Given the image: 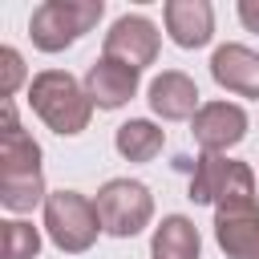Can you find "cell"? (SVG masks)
Instances as JSON below:
<instances>
[{
    "instance_id": "obj_1",
    "label": "cell",
    "mask_w": 259,
    "mask_h": 259,
    "mask_svg": "<svg viewBox=\"0 0 259 259\" xmlns=\"http://www.w3.org/2000/svg\"><path fill=\"white\" fill-rule=\"evenodd\" d=\"M214 239L227 259H259V202L247 162L227 166V182L214 198Z\"/></svg>"
},
{
    "instance_id": "obj_2",
    "label": "cell",
    "mask_w": 259,
    "mask_h": 259,
    "mask_svg": "<svg viewBox=\"0 0 259 259\" xmlns=\"http://www.w3.org/2000/svg\"><path fill=\"white\" fill-rule=\"evenodd\" d=\"M28 105H32L36 117H40L53 134H61V138L81 134V130L89 125V117H93V97H89V89H85L73 73H65V69H45V73H36L32 85H28Z\"/></svg>"
},
{
    "instance_id": "obj_3",
    "label": "cell",
    "mask_w": 259,
    "mask_h": 259,
    "mask_svg": "<svg viewBox=\"0 0 259 259\" xmlns=\"http://www.w3.org/2000/svg\"><path fill=\"white\" fill-rule=\"evenodd\" d=\"M101 12H105L101 0H45L40 8H32L28 36L40 53H61L73 40H81L101 20Z\"/></svg>"
},
{
    "instance_id": "obj_4",
    "label": "cell",
    "mask_w": 259,
    "mask_h": 259,
    "mask_svg": "<svg viewBox=\"0 0 259 259\" xmlns=\"http://www.w3.org/2000/svg\"><path fill=\"white\" fill-rule=\"evenodd\" d=\"M45 231L49 239L65 251V255H81L93 247L97 231H101V214L97 202H89L77 190H53L45 198Z\"/></svg>"
},
{
    "instance_id": "obj_5",
    "label": "cell",
    "mask_w": 259,
    "mask_h": 259,
    "mask_svg": "<svg viewBox=\"0 0 259 259\" xmlns=\"http://www.w3.org/2000/svg\"><path fill=\"white\" fill-rule=\"evenodd\" d=\"M97 214H101V231L117 239H134L154 219V194L138 178H109L97 190Z\"/></svg>"
},
{
    "instance_id": "obj_6",
    "label": "cell",
    "mask_w": 259,
    "mask_h": 259,
    "mask_svg": "<svg viewBox=\"0 0 259 259\" xmlns=\"http://www.w3.org/2000/svg\"><path fill=\"white\" fill-rule=\"evenodd\" d=\"M158 28H154V20H146V16H117L113 20V28L105 32V53L101 57H109V61H121V65H130V69H146V65H154V57H158Z\"/></svg>"
},
{
    "instance_id": "obj_7",
    "label": "cell",
    "mask_w": 259,
    "mask_h": 259,
    "mask_svg": "<svg viewBox=\"0 0 259 259\" xmlns=\"http://www.w3.org/2000/svg\"><path fill=\"white\" fill-rule=\"evenodd\" d=\"M190 134L202 146V154H223V150H231L247 138V113L235 101H206L194 113Z\"/></svg>"
},
{
    "instance_id": "obj_8",
    "label": "cell",
    "mask_w": 259,
    "mask_h": 259,
    "mask_svg": "<svg viewBox=\"0 0 259 259\" xmlns=\"http://www.w3.org/2000/svg\"><path fill=\"white\" fill-rule=\"evenodd\" d=\"M210 77L227 93L259 97V53H251L247 45H219L210 57Z\"/></svg>"
},
{
    "instance_id": "obj_9",
    "label": "cell",
    "mask_w": 259,
    "mask_h": 259,
    "mask_svg": "<svg viewBox=\"0 0 259 259\" xmlns=\"http://www.w3.org/2000/svg\"><path fill=\"white\" fill-rule=\"evenodd\" d=\"M166 32L178 49H202L214 32V8L206 0H166Z\"/></svg>"
},
{
    "instance_id": "obj_10",
    "label": "cell",
    "mask_w": 259,
    "mask_h": 259,
    "mask_svg": "<svg viewBox=\"0 0 259 259\" xmlns=\"http://www.w3.org/2000/svg\"><path fill=\"white\" fill-rule=\"evenodd\" d=\"M85 89H89V97H93L97 109H121V105L138 93V69L101 57V61L89 65V73H85Z\"/></svg>"
},
{
    "instance_id": "obj_11",
    "label": "cell",
    "mask_w": 259,
    "mask_h": 259,
    "mask_svg": "<svg viewBox=\"0 0 259 259\" xmlns=\"http://www.w3.org/2000/svg\"><path fill=\"white\" fill-rule=\"evenodd\" d=\"M150 109L162 117V121H186L194 117L202 105H198V85L178 73V69H166L150 81Z\"/></svg>"
},
{
    "instance_id": "obj_12",
    "label": "cell",
    "mask_w": 259,
    "mask_h": 259,
    "mask_svg": "<svg viewBox=\"0 0 259 259\" xmlns=\"http://www.w3.org/2000/svg\"><path fill=\"white\" fill-rule=\"evenodd\" d=\"M40 174V146L16 125L12 101H4V130H0V178H32Z\"/></svg>"
},
{
    "instance_id": "obj_13",
    "label": "cell",
    "mask_w": 259,
    "mask_h": 259,
    "mask_svg": "<svg viewBox=\"0 0 259 259\" xmlns=\"http://www.w3.org/2000/svg\"><path fill=\"white\" fill-rule=\"evenodd\" d=\"M150 251H154V259H198V251H202L198 227L186 214H166L150 239Z\"/></svg>"
},
{
    "instance_id": "obj_14",
    "label": "cell",
    "mask_w": 259,
    "mask_h": 259,
    "mask_svg": "<svg viewBox=\"0 0 259 259\" xmlns=\"http://www.w3.org/2000/svg\"><path fill=\"white\" fill-rule=\"evenodd\" d=\"M162 142H166V134H162L154 121H146V117L121 121L117 134H113V146H117V154H121L125 162H150V158H158Z\"/></svg>"
},
{
    "instance_id": "obj_15",
    "label": "cell",
    "mask_w": 259,
    "mask_h": 259,
    "mask_svg": "<svg viewBox=\"0 0 259 259\" xmlns=\"http://www.w3.org/2000/svg\"><path fill=\"white\" fill-rule=\"evenodd\" d=\"M227 166H231V158H223V154H198L190 166V194L186 198L190 202H214L223 182H227Z\"/></svg>"
},
{
    "instance_id": "obj_16",
    "label": "cell",
    "mask_w": 259,
    "mask_h": 259,
    "mask_svg": "<svg viewBox=\"0 0 259 259\" xmlns=\"http://www.w3.org/2000/svg\"><path fill=\"white\" fill-rule=\"evenodd\" d=\"M0 251H4V259H36L40 255V231L32 223L8 219V223H0Z\"/></svg>"
},
{
    "instance_id": "obj_17",
    "label": "cell",
    "mask_w": 259,
    "mask_h": 259,
    "mask_svg": "<svg viewBox=\"0 0 259 259\" xmlns=\"http://www.w3.org/2000/svg\"><path fill=\"white\" fill-rule=\"evenodd\" d=\"M45 198H49V190H45V178L40 174H32V178H0V202L8 210H16V214L32 210Z\"/></svg>"
},
{
    "instance_id": "obj_18",
    "label": "cell",
    "mask_w": 259,
    "mask_h": 259,
    "mask_svg": "<svg viewBox=\"0 0 259 259\" xmlns=\"http://www.w3.org/2000/svg\"><path fill=\"white\" fill-rule=\"evenodd\" d=\"M20 81H24V61H20V53H16V49H0V97L8 101Z\"/></svg>"
},
{
    "instance_id": "obj_19",
    "label": "cell",
    "mask_w": 259,
    "mask_h": 259,
    "mask_svg": "<svg viewBox=\"0 0 259 259\" xmlns=\"http://www.w3.org/2000/svg\"><path fill=\"white\" fill-rule=\"evenodd\" d=\"M239 20L251 32H259V0H239Z\"/></svg>"
}]
</instances>
